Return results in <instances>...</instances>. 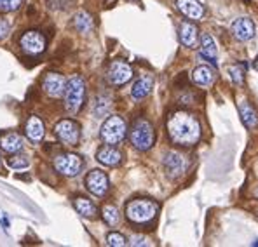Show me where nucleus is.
Here are the masks:
<instances>
[{"instance_id":"f257e3e1","label":"nucleus","mask_w":258,"mask_h":247,"mask_svg":"<svg viewBox=\"0 0 258 247\" xmlns=\"http://www.w3.org/2000/svg\"><path fill=\"white\" fill-rule=\"evenodd\" d=\"M168 134L174 144L192 146L201 139V124L192 113L174 112L168 119Z\"/></svg>"},{"instance_id":"f03ea898","label":"nucleus","mask_w":258,"mask_h":247,"mask_svg":"<svg viewBox=\"0 0 258 247\" xmlns=\"http://www.w3.org/2000/svg\"><path fill=\"white\" fill-rule=\"evenodd\" d=\"M159 211L157 202L150 199H135L126 206V216L129 221L138 223V225H143V223H149L155 218Z\"/></svg>"},{"instance_id":"7ed1b4c3","label":"nucleus","mask_w":258,"mask_h":247,"mask_svg":"<svg viewBox=\"0 0 258 247\" xmlns=\"http://www.w3.org/2000/svg\"><path fill=\"white\" fill-rule=\"evenodd\" d=\"M64 108L70 113H77L82 108L86 100V84L79 75L70 77L67 82V89H64Z\"/></svg>"},{"instance_id":"20e7f679","label":"nucleus","mask_w":258,"mask_h":247,"mask_svg":"<svg viewBox=\"0 0 258 247\" xmlns=\"http://www.w3.org/2000/svg\"><path fill=\"white\" fill-rule=\"evenodd\" d=\"M133 146L140 151H147L154 146L155 143V131L152 127V124L145 119H138L133 124L131 134H129Z\"/></svg>"},{"instance_id":"39448f33","label":"nucleus","mask_w":258,"mask_h":247,"mask_svg":"<svg viewBox=\"0 0 258 247\" xmlns=\"http://www.w3.org/2000/svg\"><path fill=\"white\" fill-rule=\"evenodd\" d=\"M100 136L107 144H119L126 138V122H124L122 117L112 115L101 125Z\"/></svg>"},{"instance_id":"423d86ee","label":"nucleus","mask_w":258,"mask_h":247,"mask_svg":"<svg viewBox=\"0 0 258 247\" xmlns=\"http://www.w3.org/2000/svg\"><path fill=\"white\" fill-rule=\"evenodd\" d=\"M54 134L58 136L59 141L68 146H77L79 139H81V127L75 120L64 119L54 125Z\"/></svg>"},{"instance_id":"0eeeda50","label":"nucleus","mask_w":258,"mask_h":247,"mask_svg":"<svg viewBox=\"0 0 258 247\" xmlns=\"http://www.w3.org/2000/svg\"><path fill=\"white\" fill-rule=\"evenodd\" d=\"M84 167V160L77 153H61L54 158V169L63 176H77Z\"/></svg>"},{"instance_id":"6e6552de","label":"nucleus","mask_w":258,"mask_h":247,"mask_svg":"<svg viewBox=\"0 0 258 247\" xmlns=\"http://www.w3.org/2000/svg\"><path fill=\"white\" fill-rule=\"evenodd\" d=\"M45 44H47V40H45L42 32H39V30H28V32L23 33L20 39L21 49L30 56L42 54L45 51Z\"/></svg>"},{"instance_id":"1a4fd4ad","label":"nucleus","mask_w":258,"mask_h":247,"mask_svg":"<svg viewBox=\"0 0 258 247\" xmlns=\"http://www.w3.org/2000/svg\"><path fill=\"white\" fill-rule=\"evenodd\" d=\"M107 77H108L110 84H113V86H124V84H127L133 78L131 64L126 61H120V59L112 61L108 66Z\"/></svg>"},{"instance_id":"9d476101","label":"nucleus","mask_w":258,"mask_h":247,"mask_svg":"<svg viewBox=\"0 0 258 247\" xmlns=\"http://www.w3.org/2000/svg\"><path fill=\"white\" fill-rule=\"evenodd\" d=\"M67 82L63 75L54 73V71H49L45 73L44 80H42V89L45 91V94H49L51 98H59L64 94V89H67Z\"/></svg>"},{"instance_id":"9b49d317","label":"nucleus","mask_w":258,"mask_h":247,"mask_svg":"<svg viewBox=\"0 0 258 247\" xmlns=\"http://www.w3.org/2000/svg\"><path fill=\"white\" fill-rule=\"evenodd\" d=\"M86 188L89 190L93 195L103 197L108 192V178L101 171H91L86 176Z\"/></svg>"},{"instance_id":"f8f14e48","label":"nucleus","mask_w":258,"mask_h":247,"mask_svg":"<svg viewBox=\"0 0 258 247\" xmlns=\"http://www.w3.org/2000/svg\"><path fill=\"white\" fill-rule=\"evenodd\" d=\"M164 169L168 178H171V180L180 178L185 173V157L178 151H169L164 158Z\"/></svg>"},{"instance_id":"ddd939ff","label":"nucleus","mask_w":258,"mask_h":247,"mask_svg":"<svg viewBox=\"0 0 258 247\" xmlns=\"http://www.w3.org/2000/svg\"><path fill=\"white\" fill-rule=\"evenodd\" d=\"M232 33L239 40H251L255 37V25L249 18H239L232 25Z\"/></svg>"},{"instance_id":"4468645a","label":"nucleus","mask_w":258,"mask_h":247,"mask_svg":"<svg viewBox=\"0 0 258 247\" xmlns=\"http://www.w3.org/2000/svg\"><path fill=\"white\" fill-rule=\"evenodd\" d=\"M96 158L100 164L108 166V167H115L120 164V160H122V153H120L115 146L107 144V146H101L100 150H98Z\"/></svg>"},{"instance_id":"2eb2a0df","label":"nucleus","mask_w":258,"mask_h":247,"mask_svg":"<svg viewBox=\"0 0 258 247\" xmlns=\"http://www.w3.org/2000/svg\"><path fill=\"white\" fill-rule=\"evenodd\" d=\"M23 138L18 132H4V134H0V148H2L4 151H7V153H20L23 150Z\"/></svg>"},{"instance_id":"dca6fc26","label":"nucleus","mask_w":258,"mask_h":247,"mask_svg":"<svg viewBox=\"0 0 258 247\" xmlns=\"http://www.w3.org/2000/svg\"><path fill=\"white\" fill-rule=\"evenodd\" d=\"M176 7L188 20H201L204 16V9L197 0H176Z\"/></svg>"},{"instance_id":"f3484780","label":"nucleus","mask_w":258,"mask_h":247,"mask_svg":"<svg viewBox=\"0 0 258 247\" xmlns=\"http://www.w3.org/2000/svg\"><path fill=\"white\" fill-rule=\"evenodd\" d=\"M180 42L185 47H196L199 42V30L190 21H183L180 25Z\"/></svg>"},{"instance_id":"a211bd4d","label":"nucleus","mask_w":258,"mask_h":247,"mask_svg":"<svg viewBox=\"0 0 258 247\" xmlns=\"http://www.w3.org/2000/svg\"><path fill=\"white\" fill-rule=\"evenodd\" d=\"M25 132H26V136H28V139H32L33 143L42 141V138L45 134L44 122L37 115H32L28 119V122H26V125H25Z\"/></svg>"},{"instance_id":"6ab92c4d","label":"nucleus","mask_w":258,"mask_h":247,"mask_svg":"<svg viewBox=\"0 0 258 247\" xmlns=\"http://www.w3.org/2000/svg\"><path fill=\"white\" fill-rule=\"evenodd\" d=\"M239 115H241L242 124H244L248 129H255L256 125H258V113H256V110L253 108V106L249 105L246 100H242L241 103H239Z\"/></svg>"},{"instance_id":"aec40b11","label":"nucleus","mask_w":258,"mask_h":247,"mask_svg":"<svg viewBox=\"0 0 258 247\" xmlns=\"http://www.w3.org/2000/svg\"><path fill=\"white\" fill-rule=\"evenodd\" d=\"M192 80L199 87H208L215 80V71L211 70L210 66H204V64L203 66H197L196 70L192 71Z\"/></svg>"},{"instance_id":"412c9836","label":"nucleus","mask_w":258,"mask_h":247,"mask_svg":"<svg viewBox=\"0 0 258 247\" xmlns=\"http://www.w3.org/2000/svg\"><path fill=\"white\" fill-rule=\"evenodd\" d=\"M201 56H203L206 61H210L211 64H216V56H218V49L211 35H203L201 40V49H199Z\"/></svg>"},{"instance_id":"4be33fe9","label":"nucleus","mask_w":258,"mask_h":247,"mask_svg":"<svg viewBox=\"0 0 258 247\" xmlns=\"http://www.w3.org/2000/svg\"><path fill=\"white\" fill-rule=\"evenodd\" d=\"M152 87H154V80H152L150 77H142L140 80L135 82V86H133L131 96L135 98V100H142V98H145L147 94H150Z\"/></svg>"},{"instance_id":"5701e85b","label":"nucleus","mask_w":258,"mask_h":247,"mask_svg":"<svg viewBox=\"0 0 258 247\" xmlns=\"http://www.w3.org/2000/svg\"><path fill=\"white\" fill-rule=\"evenodd\" d=\"M74 206L77 209L79 214L84 216V218H94L98 212L96 206H94L89 199H86V197H77V199L74 200Z\"/></svg>"},{"instance_id":"b1692460","label":"nucleus","mask_w":258,"mask_h":247,"mask_svg":"<svg viewBox=\"0 0 258 247\" xmlns=\"http://www.w3.org/2000/svg\"><path fill=\"white\" fill-rule=\"evenodd\" d=\"M74 26L79 30L81 33H89L91 30H93V18L89 16L87 13H84V11H81V13L75 14L74 18Z\"/></svg>"},{"instance_id":"393cba45","label":"nucleus","mask_w":258,"mask_h":247,"mask_svg":"<svg viewBox=\"0 0 258 247\" xmlns=\"http://www.w3.org/2000/svg\"><path fill=\"white\" fill-rule=\"evenodd\" d=\"M101 216H103L105 223H107L108 226H117L120 221V216H119V209L115 206H105L101 209Z\"/></svg>"},{"instance_id":"a878e982","label":"nucleus","mask_w":258,"mask_h":247,"mask_svg":"<svg viewBox=\"0 0 258 247\" xmlns=\"http://www.w3.org/2000/svg\"><path fill=\"white\" fill-rule=\"evenodd\" d=\"M244 73H246V64L237 63V64H232V66H229L230 78H232V82L237 84V86H241V84L244 82Z\"/></svg>"},{"instance_id":"bb28decb","label":"nucleus","mask_w":258,"mask_h":247,"mask_svg":"<svg viewBox=\"0 0 258 247\" xmlns=\"http://www.w3.org/2000/svg\"><path fill=\"white\" fill-rule=\"evenodd\" d=\"M7 164H9L11 169H26L30 162H28V158H26V157H21V155L13 153V157L7 158Z\"/></svg>"},{"instance_id":"cd10ccee","label":"nucleus","mask_w":258,"mask_h":247,"mask_svg":"<svg viewBox=\"0 0 258 247\" xmlns=\"http://www.w3.org/2000/svg\"><path fill=\"white\" fill-rule=\"evenodd\" d=\"M107 244L110 247H124L126 245V238H124V235L117 233V231H112V233L107 235Z\"/></svg>"},{"instance_id":"c85d7f7f","label":"nucleus","mask_w":258,"mask_h":247,"mask_svg":"<svg viewBox=\"0 0 258 247\" xmlns=\"http://www.w3.org/2000/svg\"><path fill=\"white\" fill-rule=\"evenodd\" d=\"M23 0H0V11L2 13H13L21 6Z\"/></svg>"},{"instance_id":"c756f323","label":"nucleus","mask_w":258,"mask_h":247,"mask_svg":"<svg viewBox=\"0 0 258 247\" xmlns=\"http://www.w3.org/2000/svg\"><path fill=\"white\" fill-rule=\"evenodd\" d=\"M9 33V23L6 20H0V40H4Z\"/></svg>"},{"instance_id":"7c9ffc66","label":"nucleus","mask_w":258,"mask_h":247,"mask_svg":"<svg viewBox=\"0 0 258 247\" xmlns=\"http://www.w3.org/2000/svg\"><path fill=\"white\" fill-rule=\"evenodd\" d=\"M131 245H149V240L145 237H140V235H133Z\"/></svg>"},{"instance_id":"2f4dec72","label":"nucleus","mask_w":258,"mask_h":247,"mask_svg":"<svg viewBox=\"0 0 258 247\" xmlns=\"http://www.w3.org/2000/svg\"><path fill=\"white\" fill-rule=\"evenodd\" d=\"M255 68H256V70H258V58L255 59Z\"/></svg>"},{"instance_id":"473e14b6","label":"nucleus","mask_w":258,"mask_h":247,"mask_svg":"<svg viewBox=\"0 0 258 247\" xmlns=\"http://www.w3.org/2000/svg\"><path fill=\"white\" fill-rule=\"evenodd\" d=\"M107 2H108V4H112V2H115V0H107Z\"/></svg>"}]
</instances>
